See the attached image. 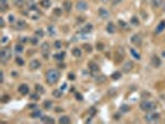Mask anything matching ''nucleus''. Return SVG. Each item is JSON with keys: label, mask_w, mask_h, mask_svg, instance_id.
Wrapping results in <instances>:
<instances>
[{"label": "nucleus", "mask_w": 165, "mask_h": 124, "mask_svg": "<svg viewBox=\"0 0 165 124\" xmlns=\"http://www.w3.org/2000/svg\"><path fill=\"white\" fill-rule=\"evenodd\" d=\"M151 4L154 8H160L163 4V0H151Z\"/></svg>", "instance_id": "nucleus-22"}, {"label": "nucleus", "mask_w": 165, "mask_h": 124, "mask_svg": "<svg viewBox=\"0 0 165 124\" xmlns=\"http://www.w3.org/2000/svg\"><path fill=\"white\" fill-rule=\"evenodd\" d=\"M10 56H11L10 49H9V47H3L1 51H0V60H1V62L5 63V62L10 58Z\"/></svg>", "instance_id": "nucleus-2"}, {"label": "nucleus", "mask_w": 165, "mask_h": 124, "mask_svg": "<svg viewBox=\"0 0 165 124\" xmlns=\"http://www.w3.org/2000/svg\"><path fill=\"white\" fill-rule=\"evenodd\" d=\"M29 91H30V88H29V86L27 84H20L19 86V92L23 94V96H26L27 93H29Z\"/></svg>", "instance_id": "nucleus-7"}, {"label": "nucleus", "mask_w": 165, "mask_h": 124, "mask_svg": "<svg viewBox=\"0 0 165 124\" xmlns=\"http://www.w3.org/2000/svg\"><path fill=\"white\" fill-rule=\"evenodd\" d=\"M41 50H42V52H44V55H45V58H48V57H47V51H48V44H47V42L42 44V47H41Z\"/></svg>", "instance_id": "nucleus-17"}, {"label": "nucleus", "mask_w": 165, "mask_h": 124, "mask_svg": "<svg viewBox=\"0 0 165 124\" xmlns=\"http://www.w3.org/2000/svg\"><path fill=\"white\" fill-rule=\"evenodd\" d=\"M51 105H52V103H51L50 100H46V102L44 103V107H45L46 109H50V108H51Z\"/></svg>", "instance_id": "nucleus-32"}, {"label": "nucleus", "mask_w": 165, "mask_h": 124, "mask_svg": "<svg viewBox=\"0 0 165 124\" xmlns=\"http://www.w3.org/2000/svg\"><path fill=\"white\" fill-rule=\"evenodd\" d=\"M41 119H42L45 123H53V122H55L52 118H50V117H47V115H45V117H41Z\"/></svg>", "instance_id": "nucleus-26"}, {"label": "nucleus", "mask_w": 165, "mask_h": 124, "mask_svg": "<svg viewBox=\"0 0 165 124\" xmlns=\"http://www.w3.org/2000/svg\"><path fill=\"white\" fill-rule=\"evenodd\" d=\"M23 50H24V47H23V45H16L15 46V51L19 53V52H23Z\"/></svg>", "instance_id": "nucleus-31"}, {"label": "nucleus", "mask_w": 165, "mask_h": 124, "mask_svg": "<svg viewBox=\"0 0 165 124\" xmlns=\"http://www.w3.org/2000/svg\"><path fill=\"white\" fill-rule=\"evenodd\" d=\"M63 56H65V53H60V55H55V58H56V60H60V61H61V60L63 58Z\"/></svg>", "instance_id": "nucleus-34"}, {"label": "nucleus", "mask_w": 165, "mask_h": 124, "mask_svg": "<svg viewBox=\"0 0 165 124\" xmlns=\"http://www.w3.org/2000/svg\"><path fill=\"white\" fill-rule=\"evenodd\" d=\"M8 40H9V39H8V36H3V40H1V42H3V44H5V42H8Z\"/></svg>", "instance_id": "nucleus-42"}, {"label": "nucleus", "mask_w": 165, "mask_h": 124, "mask_svg": "<svg viewBox=\"0 0 165 124\" xmlns=\"http://www.w3.org/2000/svg\"><path fill=\"white\" fill-rule=\"evenodd\" d=\"M164 29H165V21H160V24L156 27V32H161Z\"/></svg>", "instance_id": "nucleus-24"}, {"label": "nucleus", "mask_w": 165, "mask_h": 124, "mask_svg": "<svg viewBox=\"0 0 165 124\" xmlns=\"http://www.w3.org/2000/svg\"><path fill=\"white\" fill-rule=\"evenodd\" d=\"M151 63H153L154 67H159L161 62H160V60H159L158 56H153V58H151Z\"/></svg>", "instance_id": "nucleus-14"}, {"label": "nucleus", "mask_w": 165, "mask_h": 124, "mask_svg": "<svg viewBox=\"0 0 165 124\" xmlns=\"http://www.w3.org/2000/svg\"><path fill=\"white\" fill-rule=\"evenodd\" d=\"M31 98H32L34 100H36V99L39 98V96H37V94H32V96H31Z\"/></svg>", "instance_id": "nucleus-45"}, {"label": "nucleus", "mask_w": 165, "mask_h": 124, "mask_svg": "<svg viewBox=\"0 0 165 124\" xmlns=\"http://www.w3.org/2000/svg\"><path fill=\"white\" fill-rule=\"evenodd\" d=\"M76 77H74V74L73 73H68V79H71V81H73Z\"/></svg>", "instance_id": "nucleus-39"}, {"label": "nucleus", "mask_w": 165, "mask_h": 124, "mask_svg": "<svg viewBox=\"0 0 165 124\" xmlns=\"http://www.w3.org/2000/svg\"><path fill=\"white\" fill-rule=\"evenodd\" d=\"M72 55H73L74 57H81L82 51H81L79 49H73V50H72Z\"/></svg>", "instance_id": "nucleus-23"}, {"label": "nucleus", "mask_w": 165, "mask_h": 124, "mask_svg": "<svg viewBox=\"0 0 165 124\" xmlns=\"http://www.w3.org/2000/svg\"><path fill=\"white\" fill-rule=\"evenodd\" d=\"M16 63H18V65H24V60L18 57V58H16Z\"/></svg>", "instance_id": "nucleus-36"}, {"label": "nucleus", "mask_w": 165, "mask_h": 124, "mask_svg": "<svg viewBox=\"0 0 165 124\" xmlns=\"http://www.w3.org/2000/svg\"><path fill=\"white\" fill-rule=\"evenodd\" d=\"M76 98H77L78 100H82V99H83V98H82V94H78V93L76 94Z\"/></svg>", "instance_id": "nucleus-44"}, {"label": "nucleus", "mask_w": 165, "mask_h": 124, "mask_svg": "<svg viewBox=\"0 0 165 124\" xmlns=\"http://www.w3.org/2000/svg\"><path fill=\"white\" fill-rule=\"evenodd\" d=\"M29 16L31 18V19H34V20H37L39 18H40V13H39V10L35 8V6H32V8H30V10H29Z\"/></svg>", "instance_id": "nucleus-4"}, {"label": "nucleus", "mask_w": 165, "mask_h": 124, "mask_svg": "<svg viewBox=\"0 0 165 124\" xmlns=\"http://www.w3.org/2000/svg\"><path fill=\"white\" fill-rule=\"evenodd\" d=\"M52 94H53V97H55V98H60V97L62 96V91H58V89H57V91H53V93H52Z\"/></svg>", "instance_id": "nucleus-29"}, {"label": "nucleus", "mask_w": 165, "mask_h": 124, "mask_svg": "<svg viewBox=\"0 0 165 124\" xmlns=\"http://www.w3.org/2000/svg\"><path fill=\"white\" fill-rule=\"evenodd\" d=\"M77 9L79 10V11H86L87 10V8H88V5H87V3L86 1H83V0H79V1L77 3Z\"/></svg>", "instance_id": "nucleus-6"}, {"label": "nucleus", "mask_w": 165, "mask_h": 124, "mask_svg": "<svg viewBox=\"0 0 165 124\" xmlns=\"http://www.w3.org/2000/svg\"><path fill=\"white\" fill-rule=\"evenodd\" d=\"M0 8H1V11H5L8 9V1L6 0H0Z\"/></svg>", "instance_id": "nucleus-19"}, {"label": "nucleus", "mask_w": 165, "mask_h": 124, "mask_svg": "<svg viewBox=\"0 0 165 124\" xmlns=\"http://www.w3.org/2000/svg\"><path fill=\"white\" fill-rule=\"evenodd\" d=\"M132 23H133V24H138V21H137V19H135V18H133V19H132Z\"/></svg>", "instance_id": "nucleus-47"}, {"label": "nucleus", "mask_w": 165, "mask_h": 124, "mask_svg": "<svg viewBox=\"0 0 165 124\" xmlns=\"http://www.w3.org/2000/svg\"><path fill=\"white\" fill-rule=\"evenodd\" d=\"M0 25H1V27H4V25H5V21L3 18H0Z\"/></svg>", "instance_id": "nucleus-41"}, {"label": "nucleus", "mask_w": 165, "mask_h": 124, "mask_svg": "<svg viewBox=\"0 0 165 124\" xmlns=\"http://www.w3.org/2000/svg\"><path fill=\"white\" fill-rule=\"evenodd\" d=\"M159 117L160 115L158 113H150L145 117V120L146 122H156V120H159Z\"/></svg>", "instance_id": "nucleus-5"}, {"label": "nucleus", "mask_w": 165, "mask_h": 124, "mask_svg": "<svg viewBox=\"0 0 165 124\" xmlns=\"http://www.w3.org/2000/svg\"><path fill=\"white\" fill-rule=\"evenodd\" d=\"M92 30H93V26H92L91 24H87L86 26H83V27L81 29L79 32H81V34H88V32H91Z\"/></svg>", "instance_id": "nucleus-9"}, {"label": "nucleus", "mask_w": 165, "mask_h": 124, "mask_svg": "<svg viewBox=\"0 0 165 124\" xmlns=\"http://www.w3.org/2000/svg\"><path fill=\"white\" fill-rule=\"evenodd\" d=\"M14 18H15L14 15H9V16H8V20H9V23H14V21H15V19H14Z\"/></svg>", "instance_id": "nucleus-35"}, {"label": "nucleus", "mask_w": 165, "mask_h": 124, "mask_svg": "<svg viewBox=\"0 0 165 124\" xmlns=\"http://www.w3.org/2000/svg\"><path fill=\"white\" fill-rule=\"evenodd\" d=\"M107 31H108L109 34H114V32H116V27H114V24L109 23V24L107 25Z\"/></svg>", "instance_id": "nucleus-18"}, {"label": "nucleus", "mask_w": 165, "mask_h": 124, "mask_svg": "<svg viewBox=\"0 0 165 124\" xmlns=\"http://www.w3.org/2000/svg\"><path fill=\"white\" fill-rule=\"evenodd\" d=\"M83 47H85V49H86L87 51H91V50H92V47H91V45H85Z\"/></svg>", "instance_id": "nucleus-43"}, {"label": "nucleus", "mask_w": 165, "mask_h": 124, "mask_svg": "<svg viewBox=\"0 0 165 124\" xmlns=\"http://www.w3.org/2000/svg\"><path fill=\"white\" fill-rule=\"evenodd\" d=\"M40 5L45 9H50L52 3H51V0H40Z\"/></svg>", "instance_id": "nucleus-11"}, {"label": "nucleus", "mask_w": 165, "mask_h": 124, "mask_svg": "<svg viewBox=\"0 0 165 124\" xmlns=\"http://www.w3.org/2000/svg\"><path fill=\"white\" fill-rule=\"evenodd\" d=\"M98 14H99V18H102V19H108L109 18V11L106 10L104 8H101L98 10Z\"/></svg>", "instance_id": "nucleus-8"}, {"label": "nucleus", "mask_w": 165, "mask_h": 124, "mask_svg": "<svg viewBox=\"0 0 165 124\" xmlns=\"http://www.w3.org/2000/svg\"><path fill=\"white\" fill-rule=\"evenodd\" d=\"M63 8H65V10H66V11H70V10H71V8H72V3H71V1H68V0H66V1L63 3Z\"/></svg>", "instance_id": "nucleus-21"}, {"label": "nucleus", "mask_w": 165, "mask_h": 124, "mask_svg": "<svg viewBox=\"0 0 165 124\" xmlns=\"http://www.w3.org/2000/svg\"><path fill=\"white\" fill-rule=\"evenodd\" d=\"M88 68H90L92 72H97V71L99 70L98 65H97V63H94V62H90V63H88Z\"/></svg>", "instance_id": "nucleus-13"}, {"label": "nucleus", "mask_w": 165, "mask_h": 124, "mask_svg": "<svg viewBox=\"0 0 165 124\" xmlns=\"http://www.w3.org/2000/svg\"><path fill=\"white\" fill-rule=\"evenodd\" d=\"M140 108H141L143 110L150 112V110H154V109H155V105H154L151 102H149V100H144V102L140 103Z\"/></svg>", "instance_id": "nucleus-3"}, {"label": "nucleus", "mask_w": 165, "mask_h": 124, "mask_svg": "<svg viewBox=\"0 0 165 124\" xmlns=\"http://www.w3.org/2000/svg\"><path fill=\"white\" fill-rule=\"evenodd\" d=\"M53 14L55 15H61V9H55L53 10Z\"/></svg>", "instance_id": "nucleus-37"}, {"label": "nucleus", "mask_w": 165, "mask_h": 124, "mask_svg": "<svg viewBox=\"0 0 165 124\" xmlns=\"http://www.w3.org/2000/svg\"><path fill=\"white\" fill-rule=\"evenodd\" d=\"M39 67H41L40 61H37V60H32V61H30V68H31V70H37Z\"/></svg>", "instance_id": "nucleus-10"}, {"label": "nucleus", "mask_w": 165, "mask_h": 124, "mask_svg": "<svg viewBox=\"0 0 165 124\" xmlns=\"http://www.w3.org/2000/svg\"><path fill=\"white\" fill-rule=\"evenodd\" d=\"M132 67H133V63H132V62H125V63L123 65V71H124V72H129V71L132 70Z\"/></svg>", "instance_id": "nucleus-16"}, {"label": "nucleus", "mask_w": 165, "mask_h": 124, "mask_svg": "<svg viewBox=\"0 0 165 124\" xmlns=\"http://www.w3.org/2000/svg\"><path fill=\"white\" fill-rule=\"evenodd\" d=\"M128 109H129V108H128L127 105H123V107H122V110H123V112H127Z\"/></svg>", "instance_id": "nucleus-46"}, {"label": "nucleus", "mask_w": 165, "mask_h": 124, "mask_svg": "<svg viewBox=\"0 0 165 124\" xmlns=\"http://www.w3.org/2000/svg\"><path fill=\"white\" fill-rule=\"evenodd\" d=\"M42 114H41V110H35V112H32L31 113V117L32 118H40Z\"/></svg>", "instance_id": "nucleus-25"}, {"label": "nucleus", "mask_w": 165, "mask_h": 124, "mask_svg": "<svg viewBox=\"0 0 165 124\" xmlns=\"http://www.w3.org/2000/svg\"><path fill=\"white\" fill-rule=\"evenodd\" d=\"M36 35H37V36H44V31H41V30H37V31H36Z\"/></svg>", "instance_id": "nucleus-40"}, {"label": "nucleus", "mask_w": 165, "mask_h": 124, "mask_svg": "<svg viewBox=\"0 0 165 124\" xmlns=\"http://www.w3.org/2000/svg\"><path fill=\"white\" fill-rule=\"evenodd\" d=\"M47 32H48L50 35H52V36H53V35L56 34V30H55V27H53V26H48V27H47Z\"/></svg>", "instance_id": "nucleus-27"}, {"label": "nucleus", "mask_w": 165, "mask_h": 124, "mask_svg": "<svg viewBox=\"0 0 165 124\" xmlns=\"http://www.w3.org/2000/svg\"><path fill=\"white\" fill-rule=\"evenodd\" d=\"M55 47H56V49H60V47H61V41H56V42H55Z\"/></svg>", "instance_id": "nucleus-38"}, {"label": "nucleus", "mask_w": 165, "mask_h": 124, "mask_svg": "<svg viewBox=\"0 0 165 124\" xmlns=\"http://www.w3.org/2000/svg\"><path fill=\"white\" fill-rule=\"evenodd\" d=\"M130 53L133 55V57H134V58L140 60V55H139V53H137V51H135V50H133V49H132V50H130Z\"/></svg>", "instance_id": "nucleus-28"}, {"label": "nucleus", "mask_w": 165, "mask_h": 124, "mask_svg": "<svg viewBox=\"0 0 165 124\" xmlns=\"http://www.w3.org/2000/svg\"><path fill=\"white\" fill-rule=\"evenodd\" d=\"M36 91H37V92H40V93H44V92H45V89L42 88V86H39V84L36 86Z\"/></svg>", "instance_id": "nucleus-33"}, {"label": "nucleus", "mask_w": 165, "mask_h": 124, "mask_svg": "<svg viewBox=\"0 0 165 124\" xmlns=\"http://www.w3.org/2000/svg\"><path fill=\"white\" fill-rule=\"evenodd\" d=\"M120 76H122V74H120V72H114V73L112 74V78H113V79H119V78H120Z\"/></svg>", "instance_id": "nucleus-30"}, {"label": "nucleus", "mask_w": 165, "mask_h": 124, "mask_svg": "<svg viewBox=\"0 0 165 124\" xmlns=\"http://www.w3.org/2000/svg\"><path fill=\"white\" fill-rule=\"evenodd\" d=\"M25 27H26V23H25L24 20H19L18 24H16V29H18V30H23V29H25Z\"/></svg>", "instance_id": "nucleus-15"}, {"label": "nucleus", "mask_w": 165, "mask_h": 124, "mask_svg": "<svg viewBox=\"0 0 165 124\" xmlns=\"http://www.w3.org/2000/svg\"><path fill=\"white\" fill-rule=\"evenodd\" d=\"M132 42H133L134 45L139 46V45L141 44V37H140L139 35H133V36H132Z\"/></svg>", "instance_id": "nucleus-12"}, {"label": "nucleus", "mask_w": 165, "mask_h": 124, "mask_svg": "<svg viewBox=\"0 0 165 124\" xmlns=\"http://www.w3.org/2000/svg\"><path fill=\"white\" fill-rule=\"evenodd\" d=\"M60 79V72L57 70H48L46 73V81L48 84H55Z\"/></svg>", "instance_id": "nucleus-1"}, {"label": "nucleus", "mask_w": 165, "mask_h": 124, "mask_svg": "<svg viewBox=\"0 0 165 124\" xmlns=\"http://www.w3.org/2000/svg\"><path fill=\"white\" fill-rule=\"evenodd\" d=\"M61 124H67V123H70V117H67V115H62L61 118H60V120H58Z\"/></svg>", "instance_id": "nucleus-20"}]
</instances>
